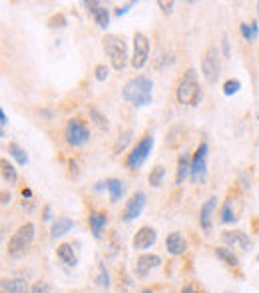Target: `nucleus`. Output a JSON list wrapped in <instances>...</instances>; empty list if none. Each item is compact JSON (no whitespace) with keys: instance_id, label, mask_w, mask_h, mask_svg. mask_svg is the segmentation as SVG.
<instances>
[{"instance_id":"nucleus-9","label":"nucleus","mask_w":259,"mask_h":293,"mask_svg":"<svg viewBox=\"0 0 259 293\" xmlns=\"http://www.w3.org/2000/svg\"><path fill=\"white\" fill-rule=\"evenodd\" d=\"M150 58V38L144 32L134 34V54H132V66L134 70H142Z\"/></svg>"},{"instance_id":"nucleus-37","label":"nucleus","mask_w":259,"mask_h":293,"mask_svg":"<svg viewBox=\"0 0 259 293\" xmlns=\"http://www.w3.org/2000/svg\"><path fill=\"white\" fill-rule=\"evenodd\" d=\"M158 6L162 8L164 14H172L173 12V2L172 0H158Z\"/></svg>"},{"instance_id":"nucleus-20","label":"nucleus","mask_w":259,"mask_h":293,"mask_svg":"<svg viewBox=\"0 0 259 293\" xmlns=\"http://www.w3.org/2000/svg\"><path fill=\"white\" fill-rule=\"evenodd\" d=\"M56 253H58V257H60V261H62L64 265H68V267H76L78 257H76V253H74V249H72L70 243H62V245H58Z\"/></svg>"},{"instance_id":"nucleus-3","label":"nucleus","mask_w":259,"mask_h":293,"mask_svg":"<svg viewBox=\"0 0 259 293\" xmlns=\"http://www.w3.org/2000/svg\"><path fill=\"white\" fill-rule=\"evenodd\" d=\"M104 50L110 58V64L116 72H122L126 66H128V46L124 42L122 36H116V34H106L104 36ZM132 62V60H130Z\"/></svg>"},{"instance_id":"nucleus-21","label":"nucleus","mask_w":259,"mask_h":293,"mask_svg":"<svg viewBox=\"0 0 259 293\" xmlns=\"http://www.w3.org/2000/svg\"><path fill=\"white\" fill-rule=\"evenodd\" d=\"M72 229H74V221L70 220V218H58V220L52 223V231H50V235H52L54 239H58V237L66 235L68 231H72Z\"/></svg>"},{"instance_id":"nucleus-11","label":"nucleus","mask_w":259,"mask_h":293,"mask_svg":"<svg viewBox=\"0 0 259 293\" xmlns=\"http://www.w3.org/2000/svg\"><path fill=\"white\" fill-rule=\"evenodd\" d=\"M156 239H158V231L154 227H150V225H144V227H140L136 231V235L132 239V245H134V249L144 251V249H150L156 243Z\"/></svg>"},{"instance_id":"nucleus-38","label":"nucleus","mask_w":259,"mask_h":293,"mask_svg":"<svg viewBox=\"0 0 259 293\" xmlns=\"http://www.w3.org/2000/svg\"><path fill=\"white\" fill-rule=\"evenodd\" d=\"M42 220L50 221L52 220V208L50 206H44V212H42Z\"/></svg>"},{"instance_id":"nucleus-39","label":"nucleus","mask_w":259,"mask_h":293,"mask_svg":"<svg viewBox=\"0 0 259 293\" xmlns=\"http://www.w3.org/2000/svg\"><path fill=\"white\" fill-rule=\"evenodd\" d=\"M6 124H8V116H6V112L0 108V126H2V130L6 128Z\"/></svg>"},{"instance_id":"nucleus-14","label":"nucleus","mask_w":259,"mask_h":293,"mask_svg":"<svg viewBox=\"0 0 259 293\" xmlns=\"http://www.w3.org/2000/svg\"><path fill=\"white\" fill-rule=\"evenodd\" d=\"M217 208V198L211 196L209 200H205V204L199 210V225L203 231H211V221H213V214Z\"/></svg>"},{"instance_id":"nucleus-26","label":"nucleus","mask_w":259,"mask_h":293,"mask_svg":"<svg viewBox=\"0 0 259 293\" xmlns=\"http://www.w3.org/2000/svg\"><path fill=\"white\" fill-rule=\"evenodd\" d=\"M0 166H2V180L8 182V184H16L18 182V174H16V168L6 160L2 158L0 160Z\"/></svg>"},{"instance_id":"nucleus-13","label":"nucleus","mask_w":259,"mask_h":293,"mask_svg":"<svg viewBox=\"0 0 259 293\" xmlns=\"http://www.w3.org/2000/svg\"><path fill=\"white\" fill-rule=\"evenodd\" d=\"M221 241L225 243V247H235V245H239L243 251H249V249L253 247L251 239H249L243 231H239V229H233V231H223V233H221Z\"/></svg>"},{"instance_id":"nucleus-30","label":"nucleus","mask_w":259,"mask_h":293,"mask_svg":"<svg viewBox=\"0 0 259 293\" xmlns=\"http://www.w3.org/2000/svg\"><path fill=\"white\" fill-rule=\"evenodd\" d=\"M219 216H221V221H223V223H233V221L237 220V218H235V212H233V204H231L229 200L221 206Z\"/></svg>"},{"instance_id":"nucleus-25","label":"nucleus","mask_w":259,"mask_h":293,"mask_svg":"<svg viewBox=\"0 0 259 293\" xmlns=\"http://www.w3.org/2000/svg\"><path fill=\"white\" fill-rule=\"evenodd\" d=\"M88 114H90V120L100 128V130H110V122H108V118H106V114H102L96 106H90V110H88Z\"/></svg>"},{"instance_id":"nucleus-31","label":"nucleus","mask_w":259,"mask_h":293,"mask_svg":"<svg viewBox=\"0 0 259 293\" xmlns=\"http://www.w3.org/2000/svg\"><path fill=\"white\" fill-rule=\"evenodd\" d=\"M239 88H241V82H239L237 78H231V80H227V82L223 84V94H225V96H233V94L239 92Z\"/></svg>"},{"instance_id":"nucleus-16","label":"nucleus","mask_w":259,"mask_h":293,"mask_svg":"<svg viewBox=\"0 0 259 293\" xmlns=\"http://www.w3.org/2000/svg\"><path fill=\"white\" fill-rule=\"evenodd\" d=\"M88 223H90V231H92V235L98 239V237H102V231H104L106 225H108V216H106L104 212H90Z\"/></svg>"},{"instance_id":"nucleus-33","label":"nucleus","mask_w":259,"mask_h":293,"mask_svg":"<svg viewBox=\"0 0 259 293\" xmlns=\"http://www.w3.org/2000/svg\"><path fill=\"white\" fill-rule=\"evenodd\" d=\"M136 6V0H130V2H126V4H122V6H118L116 10H114V16H118V18H122L124 14H128L132 8Z\"/></svg>"},{"instance_id":"nucleus-34","label":"nucleus","mask_w":259,"mask_h":293,"mask_svg":"<svg viewBox=\"0 0 259 293\" xmlns=\"http://www.w3.org/2000/svg\"><path fill=\"white\" fill-rule=\"evenodd\" d=\"M48 26H50V28H62V26H66V16H64V14L52 16V18L48 20Z\"/></svg>"},{"instance_id":"nucleus-35","label":"nucleus","mask_w":259,"mask_h":293,"mask_svg":"<svg viewBox=\"0 0 259 293\" xmlns=\"http://www.w3.org/2000/svg\"><path fill=\"white\" fill-rule=\"evenodd\" d=\"M30 293H50V283L44 281V279H40V281H36L32 285V291Z\"/></svg>"},{"instance_id":"nucleus-40","label":"nucleus","mask_w":259,"mask_h":293,"mask_svg":"<svg viewBox=\"0 0 259 293\" xmlns=\"http://www.w3.org/2000/svg\"><path fill=\"white\" fill-rule=\"evenodd\" d=\"M68 166H70V174L72 176H78V164H76V160H70Z\"/></svg>"},{"instance_id":"nucleus-46","label":"nucleus","mask_w":259,"mask_h":293,"mask_svg":"<svg viewBox=\"0 0 259 293\" xmlns=\"http://www.w3.org/2000/svg\"><path fill=\"white\" fill-rule=\"evenodd\" d=\"M257 12H259V2H257Z\"/></svg>"},{"instance_id":"nucleus-36","label":"nucleus","mask_w":259,"mask_h":293,"mask_svg":"<svg viewBox=\"0 0 259 293\" xmlns=\"http://www.w3.org/2000/svg\"><path fill=\"white\" fill-rule=\"evenodd\" d=\"M108 74H110V70H108V66H106V64H98V66H96V74H94V76H96V80H98V82L108 80Z\"/></svg>"},{"instance_id":"nucleus-48","label":"nucleus","mask_w":259,"mask_h":293,"mask_svg":"<svg viewBox=\"0 0 259 293\" xmlns=\"http://www.w3.org/2000/svg\"><path fill=\"white\" fill-rule=\"evenodd\" d=\"M257 261H259V255H257Z\"/></svg>"},{"instance_id":"nucleus-7","label":"nucleus","mask_w":259,"mask_h":293,"mask_svg":"<svg viewBox=\"0 0 259 293\" xmlns=\"http://www.w3.org/2000/svg\"><path fill=\"white\" fill-rule=\"evenodd\" d=\"M64 138L72 148H82L90 140V128L84 120L80 118H70L64 126Z\"/></svg>"},{"instance_id":"nucleus-17","label":"nucleus","mask_w":259,"mask_h":293,"mask_svg":"<svg viewBox=\"0 0 259 293\" xmlns=\"http://www.w3.org/2000/svg\"><path fill=\"white\" fill-rule=\"evenodd\" d=\"M32 287L22 277H10L2 281V293H30Z\"/></svg>"},{"instance_id":"nucleus-15","label":"nucleus","mask_w":259,"mask_h":293,"mask_svg":"<svg viewBox=\"0 0 259 293\" xmlns=\"http://www.w3.org/2000/svg\"><path fill=\"white\" fill-rule=\"evenodd\" d=\"M166 249H168V253H172V255H181V253L187 249V241H185V237H183L179 231H172V233L166 237Z\"/></svg>"},{"instance_id":"nucleus-28","label":"nucleus","mask_w":259,"mask_h":293,"mask_svg":"<svg viewBox=\"0 0 259 293\" xmlns=\"http://www.w3.org/2000/svg\"><path fill=\"white\" fill-rule=\"evenodd\" d=\"M164 178H166V168L158 164V166L152 168V172H150V176H148V182H150L152 188H160V186L164 184Z\"/></svg>"},{"instance_id":"nucleus-4","label":"nucleus","mask_w":259,"mask_h":293,"mask_svg":"<svg viewBox=\"0 0 259 293\" xmlns=\"http://www.w3.org/2000/svg\"><path fill=\"white\" fill-rule=\"evenodd\" d=\"M34 235H36V225L34 223H24L18 227V231H14V235L8 239V245H6V251L10 257H20L28 251V247L32 245L34 241Z\"/></svg>"},{"instance_id":"nucleus-27","label":"nucleus","mask_w":259,"mask_h":293,"mask_svg":"<svg viewBox=\"0 0 259 293\" xmlns=\"http://www.w3.org/2000/svg\"><path fill=\"white\" fill-rule=\"evenodd\" d=\"M8 154L18 162V166H26V164L30 162L28 154L24 152V148H20L16 142H10V144H8Z\"/></svg>"},{"instance_id":"nucleus-42","label":"nucleus","mask_w":259,"mask_h":293,"mask_svg":"<svg viewBox=\"0 0 259 293\" xmlns=\"http://www.w3.org/2000/svg\"><path fill=\"white\" fill-rule=\"evenodd\" d=\"M22 198H28L30 200L32 198V190L30 188H22Z\"/></svg>"},{"instance_id":"nucleus-18","label":"nucleus","mask_w":259,"mask_h":293,"mask_svg":"<svg viewBox=\"0 0 259 293\" xmlns=\"http://www.w3.org/2000/svg\"><path fill=\"white\" fill-rule=\"evenodd\" d=\"M189 168H191V158L187 154H181L177 158V170H175V184L181 186L185 178H189Z\"/></svg>"},{"instance_id":"nucleus-22","label":"nucleus","mask_w":259,"mask_h":293,"mask_svg":"<svg viewBox=\"0 0 259 293\" xmlns=\"http://www.w3.org/2000/svg\"><path fill=\"white\" fill-rule=\"evenodd\" d=\"M215 255H217L227 267H231V269H237V267H239V259H237V255H235L229 247H217V249H215Z\"/></svg>"},{"instance_id":"nucleus-6","label":"nucleus","mask_w":259,"mask_h":293,"mask_svg":"<svg viewBox=\"0 0 259 293\" xmlns=\"http://www.w3.org/2000/svg\"><path fill=\"white\" fill-rule=\"evenodd\" d=\"M201 74L207 84H215L221 74V56L215 46H207L201 54Z\"/></svg>"},{"instance_id":"nucleus-5","label":"nucleus","mask_w":259,"mask_h":293,"mask_svg":"<svg viewBox=\"0 0 259 293\" xmlns=\"http://www.w3.org/2000/svg\"><path fill=\"white\" fill-rule=\"evenodd\" d=\"M152 150H154V136H152V134L142 136V138L136 142V146L132 148V152L128 154V158H126V168H128L130 172H138V170L144 166V162L150 158Z\"/></svg>"},{"instance_id":"nucleus-23","label":"nucleus","mask_w":259,"mask_h":293,"mask_svg":"<svg viewBox=\"0 0 259 293\" xmlns=\"http://www.w3.org/2000/svg\"><path fill=\"white\" fill-rule=\"evenodd\" d=\"M239 32H241V36L245 38V40H249V42H253V40H257L259 36V22H241L239 24Z\"/></svg>"},{"instance_id":"nucleus-10","label":"nucleus","mask_w":259,"mask_h":293,"mask_svg":"<svg viewBox=\"0 0 259 293\" xmlns=\"http://www.w3.org/2000/svg\"><path fill=\"white\" fill-rule=\"evenodd\" d=\"M146 202H148V198H146L144 192H136V194H132V198H130V200L126 202V206H124L122 220L134 221L136 218H140L142 212H144V208H146Z\"/></svg>"},{"instance_id":"nucleus-12","label":"nucleus","mask_w":259,"mask_h":293,"mask_svg":"<svg viewBox=\"0 0 259 293\" xmlns=\"http://www.w3.org/2000/svg\"><path fill=\"white\" fill-rule=\"evenodd\" d=\"M160 265H162V257H160V255H156V253H146V255H140V257L136 259L134 271H136V275H138L140 279H144V277H148V273H150L152 269H156V267H160Z\"/></svg>"},{"instance_id":"nucleus-8","label":"nucleus","mask_w":259,"mask_h":293,"mask_svg":"<svg viewBox=\"0 0 259 293\" xmlns=\"http://www.w3.org/2000/svg\"><path fill=\"white\" fill-rule=\"evenodd\" d=\"M207 144L201 142L195 154L191 156V168H189V180L191 184H203L207 178Z\"/></svg>"},{"instance_id":"nucleus-41","label":"nucleus","mask_w":259,"mask_h":293,"mask_svg":"<svg viewBox=\"0 0 259 293\" xmlns=\"http://www.w3.org/2000/svg\"><path fill=\"white\" fill-rule=\"evenodd\" d=\"M223 54L229 56V44H227V36H223Z\"/></svg>"},{"instance_id":"nucleus-29","label":"nucleus","mask_w":259,"mask_h":293,"mask_svg":"<svg viewBox=\"0 0 259 293\" xmlns=\"http://www.w3.org/2000/svg\"><path fill=\"white\" fill-rule=\"evenodd\" d=\"M132 136H134V132L132 130H124L122 134H120V138L116 140V144H114V156H120L126 148H128V144L132 142Z\"/></svg>"},{"instance_id":"nucleus-45","label":"nucleus","mask_w":259,"mask_h":293,"mask_svg":"<svg viewBox=\"0 0 259 293\" xmlns=\"http://www.w3.org/2000/svg\"><path fill=\"white\" fill-rule=\"evenodd\" d=\"M142 293H154L152 289H142Z\"/></svg>"},{"instance_id":"nucleus-47","label":"nucleus","mask_w":259,"mask_h":293,"mask_svg":"<svg viewBox=\"0 0 259 293\" xmlns=\"http://www.w3.org/2000/svg\"><path fill=\"white\" fill-rule=\"evenodd\" d=\"M257 120H259V112H257Z\"/></svg>"},{"instance_id":"nucleus-32","label":"nucleus","mask_w":259,"mask_h":293,"mask_svg":"<svg viewBox=\"0 0 259 293\" xmlns=\"http://www.w3.org/2000/svg\"><path fill=\"white\" fill-rule=\"evenodd\" d=\"M96 281H98V285H102V287H106V289L110 287V277H108V269L104 267V263L98 265V279H96Z\"/></svg>"},{"instance_id":"nucleus-1","label":"nucleus","mask_w":259,"mask_h":293,"mask_svg":"<svg viewBox=\"0 0 259 293\" xmlns=\"http://www.w3.org/2000/svg\"><path fill=\"white\" fill-rule=\"evenodd\" d=\"M122 96L126 102H130L132 106H148L152 104V98H154V82L152 78L140 74L132 80L126 82V86L122 88Z\"/></svg>"},{"instance_id":"nucleus-44","label":"nucleus","mask_w":259,"mask_h":293,"mask_svg":"<svg viewBox=\"0 0 259 293\" xmlns=\"http://www.w3.org/2000/svg\"><path fill=\"white\" fill-rule=\"evenodd\" d=\"M181 293H199V291H197L193 285H185V287L181 289Z\"/></svg>"},{"instance_id":"nucleus-2","label":"nucleus","mask_w":259,"mask_h":293,"mask_svg":"<svg viewBox=\"0 0 259 293\" xmlns=\"http://www.w3.org/2000/svg\"><path fill=\"white\" fill-rule=\"evenodd\" d=\"M175 98L183 106H197L201 102V88H199V84L195 80V70L193 68H189L179 78L177 88H175Z\"/></svg>"},{"instance_id":"nucleus-24","label":"nucleus","mask_w":259,"mask_h":293,"mask_svg":"<svg viewBox=\"0 0 259 293\" xmlns=\"http://www.w3.org/2000/svg\"><path fill=\"white\" fill-rule=\"evenodd\" d=\"M92 16H94L96 24H98L102 30H106V28L110 26V18H112V14H110V8H108V6L100 4V8H98V10H96Z\"/></svg>"},{"instance_id":"nucleus-43","label":"nucleus","mask_w":259,"mask_h":293,"mask_svg":"<svg viewBox=\"0 0 259 293\" xmlns=\"http://www.w3.org/2000/svg\"><path fill=\"white\" fill-rule=\"evenodd\" d=\"M10 200H12V196L4 192V194H2V206H6V204H10Z\"/></svg>"},{"instance_id":"nucleus-19","label":"nucleus","mask_w":259,"mask_h":293,"mask_svg":"<svg viewBox=\"0 0 259 293\" xmlns=\"http://www.w3.org/2000/svg\"><path fill=\"white\" fill-rule=\"evenodd\" d=\"M106 190L110 192V202L112 204H118L124 196V182L118 180V178H108L106 180Z\"/></svg>"}]
</instances>
